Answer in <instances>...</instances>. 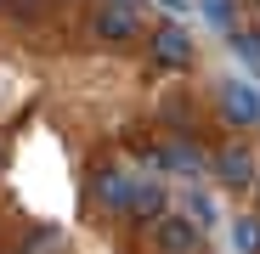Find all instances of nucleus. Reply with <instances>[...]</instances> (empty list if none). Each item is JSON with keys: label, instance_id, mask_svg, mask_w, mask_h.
I'll use <instances>...</instances> for the list:
<instances>
[{"label": "nucleus", "instance_id": "obj_1", "mask_svg": "<svg viewBox=\"0 0 260 254\" xmlns=\"http://www.w3.org/2000/svg\"><path fill=\"white\" fill-rule=\"evenodd\" d=\"M91 40H96V46H113V51L147 40L142 0H96V6H91Z\"/></svg>", "mask_w": 260, "mask_h": 254}, {"label": "nucleus", "instance_id": "obj_2", "mask_svg": "<svg viewBox=\"0 0 260 254\" xmlns=\"http://www.w3.org/2000/svg\"><path fill=\"white\" fill-rule=\"evenodd\" d=\"M215 119L226 130H254L260 124V85L254 79H221L215 85Z\"/></svg>", "mask_w": 260, "mask_h": 254}, {"label": "nucleus", "instance_id": "obj_3", "mask_svg": "<svg viewBox=\"0 0 260 254\" xmlns=\"http://www.w3.org/2000/svg\"><path fill=\"white\" fill-rule=\"evenodd\" d=\"M147 57L164 74H187L198 62V46H192V34L181 23H158V28H147Z\"/></svg>", "mask_w": 260, "mask_h": 254}, {"label": "nucleus", "instance_id": "obj_4", "mask_svg": "<svg viewBox=\"0 0 260 254\" xmlns=\"http://www.w3.org/2000/svg\"><path fill=\"white\" fill-rule=\"evenodd\" d=\"M147 237L158 254H204V226L192 215H176V209H164L158 221H147Z\"/></svg>", "mask_w": 260, "mask_h": 254}, {"label": "nucleus", "instance_id": "obj_5", "mask_svg": "<svg viewBox=\"0 0 260 254\" xmlns=\"http://www.w3.org/2000/svg\"><path fill=\"white\" fill-rule=\"evenodd\" d=\"M136 187H142V175H130V169H96L85 192H91V203L102 209V215H119V221H130Z\"/></svg>", "mask_w": 260, "mask_h": 254}, {"label": "nucleus", "instance_id": "obj_6", "mask_svg": "<svg viewBox=\"0 0 260 254\" xmlns=\"http://www.w3.org/2000/svg\"><path fill=\"white\" fill-rule=\"evenodd\" d=\"M153 164L164 169V175H176V181H198V175H209V153L198 147V136H176V130H170V141H158Z\"/></svg>", "mask_w": 260, "mask_h": 254}, {"label": "nucleus", "instance_id": "obj_7", "mask_svg": "<svg viewBox=\"0 0 260 254\" xmlns=\"http://www.w3.org/2000/svg\"><path fill=\"white\" fill-rule=\"evenodd\" d=\"M209 175L221 181V187H254V175H260V164H254V153L243 147V141H226V147H215L209 153Z\"/></svg>", "mask_w": 260, "mask_h": 254}, {"label": "nucleus", "instance_id": "obj_8", "mask_svg": "<svg viewBox=\"0 0 260 254\" xmlns=\"http://www.w3.org/2000/svg\"><path fill=\"white\" fill-rule=\"evenodd\" d=\"M17 248H23V254H62V248H68V232L51 226V221H34V226L17 237Z\"/></svg>", "mask_w": 260, "mask_h": 254}, {"label": "nucleus", "instance_id": "obj_9", "mask_svg": "<svg viewBox=\"0 0 260 254\" xmlns=\"http://www.w3.org/2000/svg\"><path fill=\"white\" fill-rule=\"evenodd\" d=\"M164 119H170V130H176V136H198V107H192L187 91L164 96Z\"/></svg>", "mask_w": 260, "mask_h": 254}, {"label": "nucleus", "instance_id": "obj_10", "mask_svg": "<svg viewBox=\"0 0 260 254\" xmlns=\"http://www.w3.org/2000/svg\"><path fill=\"white\" fill-rule=\"evenodd\" d=\"M158 215H164V181H147L142 175L136 203H130V221H158Z\"/></svg>", "mask_w": 260, "mask_h": 254}, {"label": "nucleus", "instance_id": "obj_11", "mask_svg": "<svg viewBox=\"0 0 260 254\" xmlns=\"http://www.w3.org/2000/svg\"><path fill=\"white\" fill-rule=\"evenodd\" d=\"M226 40H232V57H238L254 79H260V28H232Z\"/></svg>", "mask_w": 260, "mask_h": 254}, {"label": "nucleus", "instance_id": "obj_12", "mask_svg": "<svg viewBox=\"0 0 260 254\" xmlns=\"http://www.w3.org/2000/svg\"><path fill=\"white\" fill-rule=\"evenodd\" d=\"M198 12H204V23L215 34H232L238 28V0H198Z\"/></svg>", "mask_w": 260, "mask_h": 254}, {"label": "nucleus", "instance_id": "obj_13", "mask_svg": "<svg viewBox=\"0 0 260 254\" xmlns=\"http://www.w3.org/2000/svg\"><path fill=\"white\" fill-rule=\"evenodd\" d=\"M232 248L238 254H260V215H238L232 221Z\"/></svg>", "mask_w": 260, "mask_h": 254}, {"label": "nucleus", "instance_id": "obj_14", "mask_svg": "<svg viewBox=\"0 0 260 254\" xmlns=\"http://www.w3.org/2000/svg\"><path fill=\"white\" fill-rule=\"evenodd\" d=\"M187 215H192V221H198V226H204V232H209V226H215V203H209V192H198V187H192V192H187Z\"/></svg>", "mask_w": 260, "mask_h": 254}, {"label": "nucleus", "instance_id": "obj_15", "mask_svg": "<svg viewBox=\"0 0 260 254\" xmlns=\"http://www.w3.org/2000/svg\"><path fill=\"white\" fill-rule=\"evenodd\" d=\"M6 12H12V17H17V23H28V17H34V12H40V0H12V6H6Z\"/></svg>", "mask_w": 260, "mask_h": 254}, {"label": "nucleus", "instance_id": "obj_16", "mask_svg": "<svg viewBox=\"0 0 260 254\" xmlns=\"http://www.w3.org/2000/svg\"><path fill=\"white\" fill-rule=\"evenodd\" d=\"M249 192H254V215H260V175H254V187H249Z\"/></svg>", "mask_w": 260, "mask_h": 254}, {"label": "nucleus", "instance_id": "obj_17", "mask_svg": "<svg viewBox=\"0 0 260 254\" xmlns=\"http://www.w3.org/2000/svg\"><path fill=\"white\" fill-rule=\"evenodd\" d=\"M6 254H23V248H6Z\"/></svg>", "mask_w": 260, "mask_h": 254}]
</instances>
